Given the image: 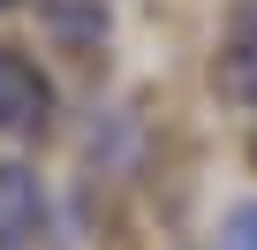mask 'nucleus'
Returning a JSON list of instances; mask_svg holds the SVG:
<instances>
[{
	"label": "nucleus",
	"mask_w": 257,
	"mask_h": 250,
	"mask_svg": "<svg viewBox=\"0 0 257 250\" xmlns=\"http://www.w3.org/2000/svg\"><path fill=\"white\" fill-rule=\"evenodd\" d=\"M46 129H53V84H46V68L23 46H0V137L31 144Z\"/></svg>",
	"instance_id": "nucleus-1"
},
{
	"label": "nucleus",
	"mask_w": 257,
	"mask_h": 250,
	"mask_svg": "<svg viewBox=\"0 0 257 250\" xmlns=\"http://www.w3.org/2000/svg\"><path fill=\"white\" fill-rule=\"evenodd\" d=\"M212 84H219V99L257 106V0H234L227 38H219V61H212Z\"/></svg>",
	"instance_id": "nucleus-2"
},
{
	"label": "nucleus",
	"mask_w": 257,
	"mask_h": 250,
	"mask_svg": "<svg viewBox=\"0 0 257 250\" xmlns=\"http://www.w3.org/2000/svg\"><path fill=\"white\" fill-rule=\"evenodd\" d=\"M46 227V190L31 167H0V250H31V235Z\"/></svg>",
	"instance_id": "nucleus-3"
},
{
	"label": "nucleus",
	"mask_w": 257,
	"mask_h": 250,
	"mask_svg": "<svg viewBox=\"0 0 257 250\" xmlns=\"http://www.w3.org/2000/svg\"><path fill=\"white\" fill-rule=\"evenodd\" d=\"M53 31H61V46L76 38V46H98L106 38V8H98V0H61V8H53Z\"/></svg>",
	"instance_id": "nucleus-4"
},
{
	"label": "nucleus",
	"mask_w": 257,
	"mask_h": 250,
	"mask_svg": "<svg viewBox=\"0 0 257 250\" xmlns=\"http://www.w3.org/2000/svg\"><path fill=\"white\" fill-rule=\"evenodd\" d=\"M219 250H257V197L227 212V227H219Z\"/></svg>",
	"instance_id": "nucleus-5"
},
{
	"label": "nucleus",
	"mask_w": 257,
	"mask_h": 250,
	"mask_svg": "<svg viewBox=\"0 0 257 250\" xmlns=\"http://www.w3.org/2000/svg\"><path fill=\"white\" fill-rule=\"evenodd\" d=\"M0 8H16V0H0Z\"/></svg>",
	"instance_id": "nucleus-6"
}]
</instances>
